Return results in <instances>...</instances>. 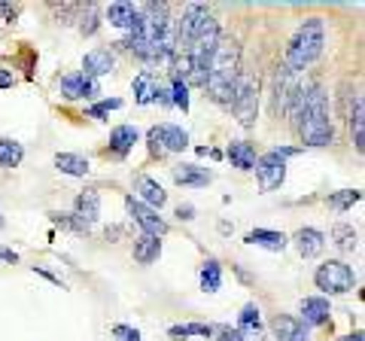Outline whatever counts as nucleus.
Instances as JSON below:
<instances>
[{
  "mask_svg": "<svg viewBox=\"0 0 365 341\" xmlns=\"http://www.w3.org/2000/svg\"><path fill=\"white\" fill-rule=\"evenodd\" d=\"M71 217L83 225V229L88 232L91 225L98 223V217H101V195L95 189H88V192H79L76 195V201H73V213Z\"/></svg>",
  "mask_w": 365,
  "mask_h": 341,
  "instance_id": "9",
  "label": "nucleus"
},
{
  "mask_svg": "<svg viewBox=\"0 0 365 341\" xmlns=\"http://www.w3.org/2000/svg\"><path fill=\"white\" fill-rule=\"evenodd\" d=\"M170 338H213V326L210 323H177L168 329Z\"/></svg>",
  "mask_w": 365,
  "mask_h": 341,
  "instance_id": "26",
  "label": "nucleus"
},
{
  "mask_svg": "<svg viewBox=\"0 0 365 341\" xmlns=\"http://www.w3.org/2000/svg\"><path fill=\"white\" fill-rule=\"evenodd\" d=\"M299 83H295V73H289L287 67H280L277 71V83H274V107H277L280 113H287L292 98L299 95Z\"/></svg>",
  "mask_w": 365,
  "mask_h": 341,
  "instance_id": "17",
  "label": "nucleus"
},
{
  "mask_svg": "<svg viewBox=\"0 0 365 341\" xmlns=\"http://www.w3.org/2000/svg\"><path fill=\"white\" fill-rule=\"evenodd\" d=\"M222 287V268L216 259H207V263L201 265V290L204 292H216Z\"/></svg>",
  "mask_w": 365,
  "mask_h": 341,
  "instance_id": "29",
  "label": "nucleus"
},
{
  "mask_svg": "<svg viewBox=\"0 0 365 341\" xmlns=\"http://www.w3.org/2000/svg\"><path fill=\"white\" fill-rule=\"evenodd\" d=\"M107 21L113 28H119V31H131L134 28V21H137V6L131 4V0H116V4H110L107 6Z\"/></svg>",
  "mask_w": 365,
  "mask_h": 341,
  "instance_id": "19",
  "label": "nucleus"
},
{
  "mask_svg": "<svg viewBox=\"0 0 365 341\" xmlns=\"http://www.w3.org/2000/svg\"><path fill=\"white\" fill-rule=\"evenodd\" d=\"M326 46V28L323 19H307L304 25L295 31V37L289 40L287 55H283V67L289 73H302L304 67H311L319 55H323Z\"/></svg>",
  "mask_w": 365,
  "mask_h": 341,
  "instance_id": "3",
  "label": "nucleus"
},
{
  "mask_svg": "<svg viewBox=\"0 0 365 341\" xmlns=\"http://www.w3.org/2000/svg\"><path fill=\"white\" fill-rule=\"evenodd\" d=\"M158 256H162V238L137 235V241H134V259H137V263H140V265H153Z\"/></svg>",
  "mask_w": 365,
  "mask_h": 341,
  "instance_id": "21",
  "label": "nucleus"
},
{
  "mask_svg": "<svg viewBox=\"0 0 365 341\" xmlns=\"http://www.w3.org/2000/svg\"><path fill=\"white\" fill-rule=\"evenodd\" d=\"M332 238H335V247L341 250V253H353V250L359 247V235L347 223H338L335 229H332Z\"/></svg>",
  "mask_w": 365,
  "mask_h": 341,
  "instance_id": "28",
  "label": "nucleus"
},
{
  "mask_svg": "<svg viewBox=\"0 0 365 341\" xmlns=\"http://www.w3.org/2000/svg\"><path fill=\"white\" fill-rule=\"evenodd\" d=\"M228 107H232V113L244 128H253L256 116H259V88H256L253 79L237 76V86H235V95H232V104Z\"/></svg>",
  "mask_w": 365,
  "mask_h": 341,
  "instance_id": "5",
  "label": "nucleus"
},
{
  "mask_svg": "<svg viewBox=\"0 0 365 341\" xmlns=\"http://www.w3.org/2000/svg\"><path fill=\"white\" fill-rule=\"evenodd\" d=\"M0 16H4L6 21H16V16H19V6H9V4H0Z\"/></svg>",
  "mask_w": 365,
  "mask_h": 341,
  "instance_id": "40",
  "label": "nucleus"
},
{
  "mask_svg": "<svg viewBox=\"0 0 365 341\" xmlns=\"http://www.w3.org/2000/svg\"><path fill=\"white\" fill-rule=\"evenodd\" d=\"M314 283H317V290H323L326 295H344L356 287V275H353V268L347 263L329 259V263H323L317 268Z\"/></svg>",
  "mask_w": 365,
  "mask_h": 341,
  "instance_id": "4",
  "label": "nucleus"
},
{
  "mask_svg": "<svg viewBox=\"0 0 365 341\" xmlns=\"http://www.w3.org/2000/svg\"><path fill=\"white\" fill-rule=\"evenodd\" d=\"M177 217L180 220H195V208H192V204H180V208H177Z\"/></svg>",
  "mask_w": 365,
  "mask_h": 341,
  "instance_id": "39",
  "label": "nucleus"
},
{
  "mask_svg": "<svg viewBox=\"0 0 365 341\" xmlns=\"http://www.w3.org/2000/svg\"><path fill=\"white\" fill-rule=\"evenodd\" d=\"M359 198H362L359 189H341V192H332V195H329V208H335V210H350Z\"/></svg>",
  "mask_w": 365,
  "mask_h": 341,
  "instance_id": "32",
  "label": "nucleus"
},
{
  "mask_svg": "<svg viewBox=\"0 0 365 341\" xmlns=\"http://www.w3.org/2000/svg\"><path fill=\"white\" fill-rule=\"evenodd\" d=\"M21 158H25L21 143H16V141H0V165H4V168H19Z\"/></svg>",
  "mask_w": 365,
  "mask_h": 341,
  "instance_id": "31",
  "label": "nucleus"
},
{
  "mask_svg": "<svg viewBox=\"0 0 365 341\" xmlns=\"http://www.w3.org/2000/svg\"><path fill=\"white\" fill-rule=\"evenodd\" d=\"M302 323L304 326H326V323H332V308H329V299H323V295H307V299H302Z\"/></svg>",
  "mask_w": 365,
  "mask_h": 341,
  "instance_id": "14",
  "label": "nucleus"
},
{
  "mask_svg": "<svg viewBox=\"0 0 365 341\" xmlns=\"http://www.w3.org/2000/svg\"><path fill=\"white\" fill-rule=\"evenodd\" d=\"M256 177H259V189L262 192H274L283 186V180H287V162L277 156V153H265L256 158Z\"/></svg>",
  "mask_w": 365,
  "mask_h": 341,
  "instance_id": "7",
  "label": "nucleus"
},
{
  "mask_svg": "<svg viewBox=\"0 0 365 341\" xmlns=\"http://www.w3.org/2000/svg\"><path fill=\"white\" fill-rule=\"evenodd\" d=\"M58 88H61V95H64L67 101H79V98H95V95H101V86L95 83V79L83 76V73H67V76H61Z\"/></svg>",
  "mask_w": 365,
  "mask_h": 341,
  "instance_id": "10",
  "label": "nucleus"
},
{
  "mask_svg": "<svg viewBox=\"0 0 365 341\" xmlns=\"http://www.w3.org/2000/svg\"><path fill=\"white\" fill-rule=\"evenodd\" d=\"M237 76H241V46L232 37H220L207 64V83H204V88H207V95L216 104L228 107L237 86Z\"/></svg>",
  "mask_w": 365,
  "mask_h": 341,
  "instance_id": "1",
  "label": "nucleus"
},
{
  "mask_svg": "<svg viewBox=\"0 0 365 341\" xmlns=\"http://www.w3.org/2000/svg\"><path fill=\"white\" fill-rule=\"evenodd\" d=\"M55 168H58L61 174H67V177H86L91 170L88 158L76 156V153H58V156H55Z\"/></svg>",
  "mask_w": 365,
  "mask_h": 341,
  "instance_id": "24",
  "label": "nucleus"
},
{
  "mask_svg": "<svg viewBox=\"0 0 365 341\" xmlns=\"http://www.w3.org/2000/svg\"><path fill=\"white\" fill-rule=\"evenodd\" d=\"M213 335H216V341H241L237 329H232V326H213Z\"/></svg>",
  "mask_w": 365,
  "mask_h": 341,
  "instance_id": "36",
  "label": "nucleus"
},
{
  "mask_svg": "<svg viewBox=\"0 0 365 341\" xmlns=\"http://www.w3.org/2000/svg\"><path fill=\"white\" fill-rule=\"evenodd\" d=\"M225 156L232 158V165L241 168V170H253V165H256V150H253V143H247V141H232Z\"/></svg>",
  "mask_w": 365,
  "mask_h": 341,
  "instance_id": "23",
  "label": "nucleus"
},
{
  "mask_svg": "<svg viewBox=\"0 0 365 341\" xmlns=\"http://www.w3.org/2000/svg\"><path fill=\"white\" fill-rule=\"evenodd\" d=\"M271 153H277V156L283 158V162H289V158H295V156L302 153V146H274Z\"/></svg>",
  "mask_w": 365,
  "mask_h": 341,
  "instance_id": "37",
  "label": "nucleus"
},
{
  "mask_svg": "<svg viewBox=\"0 0 365 341\" xmlns=\"http://www.w3.org/2000/svg\"><path fill=\"white\" fill-rule=\"evenodd\" d=\"M295 247H299V253L304 259H317L319 253H323V247H326V235L319 232V229H311V225H304V229L295 232Z\"/></svg>",
  "mask_w": 365,
  "mask_h": 341,
  "instance_id": "18",
  "label": "nucleus"
},
{
  "mask_svg": "<svg viewBox=\"0 0 365 341\" xmlns=\"http://www.w3.org/2000/svg\"><path fill=\"white\" fill-rule=\"evenodd\" d=\"M350 131H353V146L356 153L365 150V104L362 98L353 101V110H350Z\"/></svg>",
  "mask_w": 365,
  "mask_h": 341,
  "instance_id": "25",
  "label": "nucleus"
},
{
  "mask_svg": "<svg viewBox=\"0 0 365 341\" xmlns=\"http://www.w3.org/2000/svg\"><path fill=\"white\" fill-rule=\"evenodd\" d=\"M134 192H137V201H143L146 208H153V210H162L165 208V201H168V192L162 189V183L153 177H137V183H134Z\"/></svg>",
  "mask_w": 365,
  "mask_h": 341,
  "instance_id": "16",
  "label": "nucleus"
},
{
  "mask_svg": "<svg viewBox=\"0 0 365 341\" xmlns=\"http://www.w3.org/2000/svg\"><path fill=\"white\" fill-rule=\"evenodd\" d=\"M365 335L362 332H350V335H344V338H341V341H362Z\"/></svg>",
  "mask_w": 365,
  "mask_h": 341,
  "instance_id": "42",
  "label": "nucleus"
},
{
  "mask_svg": "<svg viewBox=\"0 0 365 341\" xmlns=\"http://www.w3.org/2000/svg\"><path fill=\"white\" fill-rule=\"evenodd\" d=\"M125 208H128V217L140 225V235H153V238H165L168 235V223L158 217V210L146 208V204L137 201L134 195L125 198Z\"/></svg>",
  "mask_w": 365,
  "mask_h": 341,
  "instance_id": "8",
  "label": "nucleus"
},
{
  "mask_svg": "<svg viewBox=\"0 0 365 341\" xmlns=\"http://www.w3.org/2000/svg\"><path fill=\"white\" fill-rule=\"evenodd\" d=\"M0 259H4V263H19V253H13V250H0Z\"/></svg>",
  "mask_w": 365,
  "mask_h": 341,
  "instance_id": "41",
  "label": "nucleus"
},
{
  "mask_svg": "<svg viewBox=\"0 0 365 341\" xmlns=\"http://www.w3.org/2000/svg\"><path fill=\"white\" fill-rule=\"evenodd\" d=\"M170 107H177L182 113H189V86L180 83V79H170Z\"/></svg>",
  "mask_w": 365,
  "mask_h": 341,
  "instance_id": "33",
  "label": "nucleus"
},
{
  "mask_svg": "<svg viewBox=\"0 0 365 341\" xmlns=\"http://www.w3.org/2000/svg\"><path fill=\"white\" fill-rule=\"evenodd\" d=\"M0 229H4V213H0Z\"/></svg>",
  "mask_w": 365,
  "mask_h": 341,
  "instance_id": "43",
  "label": "nucleus"
},
{
  "mask_svg": "<svg viewBox=\"0 0 365 341\" xmlns=\"http://www.w3.org/2000/svg\"><path fill=\"white\" fill-rule=\"evenodd\" d=\"M299 138L304 146L323 150L335 141V128H332V116H329V98L323 92V86H307L304 88V113L299 125H295Z\"/></svg>",
  "mask_w": 365,
  "mask_h": 341,
  "instance_id": "2",
  "label": "nucleus"
},
{
  "mask_svg": "<svg viewBox=\"0 0 365 341\" xmlns=\"http://www.w3.org/2000/svg\"><path fill=\"white\" fill-rule=\"evenodd\" d=\"M16 86V76L13 71H6V67H0V88H13Z\"/></svg>",
  "mask_w": 365,
  "mask_h": 341,
  "instance_id": "38",
  "label": "nucleus"
},
{
  "mask_svg": "<svg viewBox=\"0 0 365 341\" xmlns=\"http://www.w3.org/2000/svg\"><path fill=\"white\" fill-rule=\"evenodd\" d=\"M113 71H116V55H113L110 49H91V52H86L83 76H88V79H95V83H98L101 76H107Z\"/></svg>",
  "mask_w": 365,
  "mask_h": 341,
  "instance_id": "11",
  "label": "nucleus"
},
{
  "mask_svg": "<svg viewBox=\"0 0 365 341\" xmlns=\"http://www.w3.org/2000/svg\"><path fill=\"white\" fill-rule=\"evenodd\" d=\"M113 338H116V341H143L140 332H137L134 326H125V323L113 326Z\"/></svg>",
  "mask_w": 365,
  "mask_h": 341,
  "instance_id": "35",
  "label": "nucleus"
},
{
  "mask_svg": "<svg viewBox=\"0 0 365 341\" xmlns=\"http://www.w3.org/2000/svg\"><path fill=\"white\" fill-rule=\"evenodd\" d=\"M79 9H83V19H79V34H83V37L98 34V28H101V6L88 4V6H79Z\"/></svg>",
  "mask_w": 365,
  "mask_h": 341,
  "instance_id": "30",
  "label": "nucleus"
},
{
  "mask_svg": "<svg viewBox=\"0 0 365 341\" xmlns=\"http://www.w3.org/2000/svg\"><path fill=\"white\" fill-rule=\"evenodd\" d=\"M237 332H256V329H265L262 326V311H259V305L256 302H250L241 308V314H237Z\"/></svg>",
  "mask_w": 365,
  "mask_h": 341,
  "instance_id": "27",
  "label": "nucleus"
},
{
  "mask_svg": "<svg viewBox=\"0 0 365 341\" xmlns=\"http://www.w3.org/2000/svg\"><path fill=\"white\" fill-rule=\"evenodd\" d=\"M119 107H122V101H119V98H110V101H101V104L88 107V116H91V119H104L110 110H119Z\"/></svg>",
  "mask_w": 365,
  "mask_h": 341,
  "instance_id": "34",
  "label": "nucleus"
},
{
  "mask_svg": "<svg viewBox=\"0 0 365 341\" xmlns=\"http://www.w3.org/2000/svg\"><path fill=\"white\" fill-rule=\"evenodd\" d=\"M137 138H140V134H137L134 125H116L113 134H110V150L116 153V156H128L134 150Z\"/></svg>",
  "mask_w": 365,
  "mask_h": 341,
  "instance_id": "22",
  "label": "nucleus"
},
{
  "mask_svg": "<svg viewBox=\"0 0 365 341\" xmlns=\"http://www.w3.org/2000/svg\"><path fill=\"white\" fill-rule=\"evenodd\" d=\"M271 332L277 341H311L307 335V326L299 320V317H289V314H277L271 320Z\"/></svg>",
  "mask_w": 365,
  "mask_h": 341,
  "instance_id": "13",
  "label": "nucleus"
},
{
  "mask_svg": "<svg viewBox=\"0 0 365 341\" xmlns=\"http://www.w3.org/2000/svg\"><path fill=\"white\" fill-rule=\"evenodd\" d=\"M131 92H134V101L140 107L146 104H155L158 101V92H162V83H158V76L153 71H140L134 76V83H131Z\"/></svg>",
  "mask_w": 365,
  "mask_h": 341,
  "instance_id": "15",
  "label": "nucleus"
},
{
  "mask_svg": "<svg viewBox=\"0 0 365 341\" xmlns=\"http://www.w3.org/2000/svg\"><path fill=\"white\" fill-rule=\"evenodd\" d=\"M170 177H174V183L177 186H189V189H201V186H207L213 174L207 168H201V165H189V162H180L170 168Z\"/></svg>",
  "mask_w": 365,
  "mask_h": 341,
  "instance_id": "12",
  "label": "nucleus"
},
{
  "mask_svg": "<svg viewBox=\"0 0 365 341\" xmlns=\"http://www.w3.org/2000/svg\"><path fill=\"white\" fill-rule=\"evenodd\" d=\"M247 244H253V247H262V250H271V253H283L289 244V238L283 235V232H271V229H253L247 238H244Z\"/></svg>",
  "mask_w": 365,
  "mask_h": 341,
  "instance_id": "20",
  "label": "nucleus"
},
{
  "mask_svg": "<svg viewBox=\"0 0 365 341\" xmlns=\"http://www.w3.org/2000/svg\"><path fill=\"white\" fill-rule=\"evenodd\" d=\"M146 143H150V153L165 158L168 153H182L189 146V134L180 128V125H153L150 134H146Z\"/></svg>",
  "mask_w": 365,
  "mask_h": 341,
  "instance_id": "6",
  "label": "nucleus"
}]
</instances>
